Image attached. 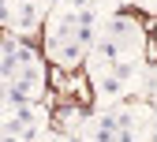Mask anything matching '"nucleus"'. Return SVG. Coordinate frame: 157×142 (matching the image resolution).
I'll use <instances>...</instances> for the list:
<instances>
[{"label": "nucleus", "instance_id": "nucleus-13", "mask_svg": "<svg viewBox=\"0 0 157 142\" xmlns=\"http://www.w3.org/2000/svg\"><path fill=\"white\" fill-rule=\"evenodd\" d=\"M146 4H150V8H153V4H157V0H146Z\"/></svg>", "mask_w": 157, "mask_h": 142}, {"label": "nucleus", "instance_id": "nucleus-14", "mask_svg": "<svg viewBox=\"0 0 157 142\" xmlns=\"http://www.w3.org/2000/svg\"><path fill=\"white\" fill-rule=\"evenodd\" d=\"M49 142H64V138H49Z\"/></svg>", "mask_w": 157, "mask_h": 142}, {"label": "nucleus", "instance_id": "nucleus-9", "mask_svg": "<svg viewBox=\"0 0 157 142\" xmlns=\"http://www.w3.org/2000/svg\"><path fill=\"white\" fill-rule=\"evenodd\" d=\"M67 4H71V8H78V11H82V8H94V4H97V0H67Z\"/></svg>", "mask_w": 157, "mask_h": 142}, {"label": "nucleus", "instance_id": "nucleus-5", "mask_svg": "<svg viewBox=\"0 0 157 142\" xmlns=\"http://www.w3.org/2000/svg\"><path fill=\"white\" fill-rule=\"evenodd\" d=\"M78 34V8H56L52 19H49V34H45V41H56V37H75Z\"/></svg>", "mask_w": 157, "mask_h": 142}, {"label": "nucleus", "instance_id": "nucleus-2", "mask_svg": "<svg viewBox=\"0 0 157 142\" xmlns=\"http://www.w3.org/2000/svg\"><path fill=\"white\" fill-rule=\"evenodd\" d=\"M4 19L11 23L15 34H30L41 23V0H15L11 8H4Z\"/></svg>", "mask_w": 157, "mask_h": 142}, {"label": "nucleus", "instance_id": "nucleus-1", "mask_svg": "<svg viewBox=\"0 0 157 142\" xmlns=\"http://www.w3.org/2000/svg\"><path fill=\"white\" fill-rule=\"evenodd\" d=\"M41 90H45V71H41V60H34V64H26V67L8 83V90H4V109L34 105V101L41 97Z\"/></svg>", "mask_w": 157, "mask_h": 142}, {"label": "nucleus", "instance_id": "nucleus-3", "mask_svg": "<svg viewBox=\"0 0 157 142\" xmlns=\"http://www.w3.org/2000/svg\"><path fill=\"white\" fill-rule=\"evenodd\" d=\"M45 52H49V60L56 67H75L78 60L86 56V45L78 41V37H56V41H45Z\"/></svg>", "mask_w": 157, "mask_h": 142}, {"label": "nucleus", "instance_id": "nucleus-12", "mask_svg": "<svg viewBox=\"0 0 157 142\" xmlns=\"http://www.w3.org/2000/svg\"><path fill=\"white\" fill-rule=\"evenodd\" d=\"M150 142H157V131H150Z\"/></svg>", "mask_w": 157, "mask_h": 142}, {"label": "nucleus", "instance_id": "nucleus-6", "mask_svg": "<svg viewBox=\"0 0 157 142\" xmlns=\"http://www.w3.org/2000/svg\"><path fill=\"white\" fill-rule=\"evenodd\" d=\"M116 60H124V49L116 37H101L94 49H90V67L94 64H116Z\"/></svg>", "mask_w": 157, "mask_h": 142}, {"label": "nucleus", "instance_id": "nucleus-11", "mask_svg": "<svg viewBox=\"0 0 157 142\" xmlns=\"http://www.w3.org/2000/svg\"><path fill=\"white\" fill-rule=\"evenodd\" d=\"M153 90H157V64H153Z\"/></svg>", "mask_w": 157, "mask_h": 142}, {"label": "nucleus", "instance_id": "nucleus-7", "mask_svg": "<svg viewBox=\"0 0 157 142\" xmlns=\"http://www.w3.org/2000/svg\"><path fill=\"white\" fill-rule=\"evenodd\" d=\"M124 79L116 75V71H105V75H97V94L101 97H116V94H124Z\"/></svg>", "mask_w": 157, "mask_h": 142}, {"label": "nucleus", "instance_id": "nucleus-8", "mask_svg": "<svg viewBox=\"0 0 157 142\" xmlns=\"http://www.w3.org/2000/svg\"><path fill=\"white\" fill-rule=\"evenodd\" d=\"M112 71L120 75L124 83H131V79H135V60H131V56H124V60H116V64H112Z\"/></svg>", "mask_w": 157, "mask_h": 142}, {"label": "nucleus", "instance_id": "nucleus-4", "mask_svg": "<svg viewBox=\"0 0 157 142\" xmlns=\"http://www.w3.org/2000/svg\"><path fill=\"white\" fill-rule=\"evenodd\" d=\"M109 37H116V41H120L124 56L142 49V30H139V23H135V19H112V23H109Z\"/></svg>", "mask_w": 157, "mask_h": 142}, {"label": "nucleus", "instance_id": "nucleus-10", "mask_svg": "<svg viewBox=\"0 0 157 142\" xmlns=\"http://www.w3.org/2000/svg\"><path fill=\"white\" fill-rule=\"evenodd\" d=\"M4 142H26L23 135H15V131H4Z\"/></svg>", "mask_w": 157, "mask_h": 142}]
</instances>
